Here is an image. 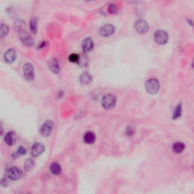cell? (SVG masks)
Segmentation results:
<instances>
[{"mask_svg":"<svg viewBox=\"0 0 194 194\" xmlns=\"http://www.w3.org/2000/svg\"><path fill=\"white\" fill-rule=\"evenodd\" d=\"M146 91L150 94H155L158 93L160 88L159 81L156 78L149 79L145 84Z\"/></svg>","mask_w":194,"mask_h":194,"instance_id":"cell-1","label":"cell"},{"mask_svg":"<svg viewBox=\"0 0 194 194\" xmlns=\"http://www.w3.org/2000/svg\"><path fill=\"white\" fill-rule=\"evenodd\" d=\"M102 106L105 109H111L114 108L116 104V98L112 94H105L102 99Z\"/></svg>","mask_w":194,"mask_h":194,"instance_id":"cell-2","label":"cell"},{"mask_svg":"<svg viewBox=\"0 0 194 194\" xmlns=\"http://www.w3.org/2000/svg\"><path fill=\"white\" fill-rule=\"evenodd\" d=\"M154 39L157 43L160 45L165 44L168 39V35L165 30H157L154 33Z\"/></svg>","mask_w":194,"mask_h":194,"instance_id":"cell-3","label":"cell"},{"mask_svg":"<svg viewBox=\"0 0 194 194\" xmlns=\"http://www.w3.org/2000/svg\"><path fill=\"white\" fill-rule=\"evenodd\" d=\"M24 77L27 80H33L34 78V68L31 63H26L23 68Z\"/></svg>","mask_w":194,"mask_h":194,"instance_id":"cell-4","label":"cell"},{"mask_svg":"<svg viewBox=\"0 0 194 194\" xmlns=\"http://www.w3.org/2000/svg\"><path fill=\"white\" fill-rule=\"evenodd\" d=\"M53 128V122L52 121H46L44 122L40 128V133L44 137H48L51 134Z\"/></svg>","mask_w":194,"mask_h":194,"instance_id":"cell-5","label":"cell"},{"mask_svg":"<svg viewBox=\"0 0 194 194\" xmlns=\"http://www.w3.org/2000/svg\"><path fill=\"white\" fill-rule=\"evenodd\" d=\"M114 31V27L111 24H105V25L102 26L99 29V33L105 37L111 36V34H113Z\"/></svg>","mask_w":194,"mask_h":194,"instance_id":"cell-6","label":"cell"},{"mask_svg":"<svg viewBox=\"0 0 194 194\" xmlns=\"http://www.w3.org/2000/svg\"><path fill=\"white\" fill-rule=\"evenodd\" d=\"M8 176L10 179L14 180H18L19 178H21L22 176V172L18 168L16 167H12L10 168L8 171Z\"/></svg>","mask_w":194,"mask_h":194,"instance_id":"cell-7","label":"cell"},{"mask_svg":"<svg viewBox=\"0 0 194 194\" xmlns=\"http://www.w3.org/2000/svg\"><path fill=\"white\" fill-rule=\"evenodd\" d=\"M135 29L138 33H146L149 29V25L145 20L140 19L135 23Z\"/></svg>","mask_w":194,"mask_h":194,"instance_id":"cell-8","label":"cell"},{"mask_svg":"<svg viewBox=\"0 0 194 194\" xmlns=\"http://www.w3.org/2000/svg\"><path fill=\"white\" fill-rule=\"evenodd\" d=\"M44 149H45V146L43 144L40 143H36L32 146L31 153L33 156H39L44 152Z\"/></svg>","mask_w":194,"mask_h":194,"instance_id":"cell-9","label":"cell"},{"mask_svg":"<svg viewBox=\"0 0 194 194\" xmlns=\"http://www.w3.org/2000/svg\"><path fill=\"white\" fill-rule=\"evenodd\" d=\"M17 57V53L14 49H9L5 53L4 59L8 63H12Z\"/></svg>","mask_w":194,"mask_h":194,"instance_id":"cell-10","label":"cell"},{"mask_svg":"<svg viewBox=\"0 0 194 194\" xmlns=\"http://www.w3.org/2000/svg\"><path fill=\"white\" fill-rule=\"evenodd\" d=\"M94 41L90 37H87L84 39L82 42V48L84 53H89L94 48Z\"/></svg>","mask_w":194,"mask_h":194,"instance_id":"cell-11","label":"cell"},{"mask_svg":"<svg viewBox=\"0 0 194 194\" xmlns=\"http://www.w3.org/2000/svg\"><path fill=\"white\" fill-rule=\"evenodd\" d=\"M20 38H21V42L27 46H33V40L31 36L29 35V33H26V32H21V34H20Z\"/></svg>","mask_w":194,"mask_h":194,"instance_id":"cell-12","label":"cell"},{"mask_svg":"<svg viewBox=\"0 0 194 194\" xmlns=\"http://www.w3.org/2000/svg\"><path fill=\"white\" fill-rule=\"evenodd\" d=\"M48 65L50 70L55 74H58L60 71V67H59V62H58L56 58H53V59H50L48 62Z\"/></svg>","mask_w":194,"mask_h":194,"instance_id":"cell-13","label":"cell"},{"mask_svg":"<svg viewBox=\"0 0 194 194\" xmlns=\"http://www.w3.org/2000/svg\"><path fill=\"white\" fill-rule=\"evenodd\" d=\"M96 140V135L94 132L91 131H87L83 135V141L87 144H92L95 142Z\"/></svg>","mask_w":194,"mask_h":194,"instance_id":"cell-14","label":"cell"},{"mask_svg":"<svg viewBox=\"0 0 194 194\" xmlns=\"http://www.w3.org/2000/svg\"><path fill=\"white\" fill-rule=\"evenodd\" d=\"M92 75L88 71H86V72H83L80 74V81L83 84H87V83H90L91 80H92Z\"/></svg>","mask_w":194,"mask_h":194,"instance_id":"cell-15","label":"cell"},{"mask_svg":"<svg viewBox=\"0 0 194 194\" xmlns=\"http://www.w3.org/2000/svg\"><path fill=\"white\" fill-rule=\"evenodd\" d=\"M185 149V144L181 142H176L172 146V150L175 153H181Z\"/></svg>","mask_w":194,"mask_h":194,"instance_id":"cell-16","label":"cell"},{"mask_svg":"<svg viewBox=\"0 0 194 194\" xmlns=\"http://www.w3.org/2000/svg\"><path fill=\"white\" fill-rule=\"evenodd\" d=\"M15 134L14 132H9L7 133V134L5 137V142L6 144L9 145V146H12L15 143Z\"/></svg>","mask_w":194,"mask_h":194,"instance_id":"cell-17","label":"cell"},{"mask_svg":"<svg viewBox=\"0 0 194 194\" xmlns=\"http://www.w3.org/2000/svg\"><path fill=\"white\" fill-rule=\"evenodd\" d=\"M50 171L52 173L55 175H58L62 172V167L57 162L53 163L50 166Z\"/></svg>","mask_w":194,"mask_h":194,"instance_id":"cell-18","label":"cell"},{"mask_svg":"<svg viewBox=\"0 0 194 194\" xmlns=\"http://www.w3.org/2000/svg\"><path fill=\"white\" fill-rule=\"evenodd\" d=\"M30 29L33 33H36L37 31V18L33 17L30 21Z\"/></svg>","mask_w":194,"mask_h":194,"instance_id":"cell-19","label":"cell"},{"mask_svg":"<svg viewBox=\"0 0 194 194\" xmlns=\"http://www.w3.org/2000/svg\"><path fill=\"white\" fill-rule=\"evenodd\" d=\"M78 65H80V66H87L88 64V58L87 56L85 54H80V59H79Z\"/></svg>","mask_w":194,"mask_h":194,"instance_id":"cell-20","label":"cell"},{"mask_svg":"<svg viewBox=\"0 0 194 194\" xmlns=\"http://www.w3.org/2000/svg\"><path fill=\"white\" fill-rule=\"evenodd\" d=\"M9 31V28L6 24H1V27H0V33H1V36L2 37H4L6 35L8 34Z\"/></svg>","mask_w":194,"mask_h":194,"instance_id":"cell-21","label":"cell"},{"mask_svg":"<svg viewBox=\"0 0 194 194\" xmlns=\"http://www.w3.org/2000/svg\"><path fill=\"white\" fill-rule=\"evenodd\" d=\"M79 59H80V55L76 54V53H73V54L70 55L69 58V61L71 62H74V63H78L79 62Z\"/></svg>","mask_w":194,"mask_h":194,"instance_id":"cell-22","label":"cell"},{"mask_svg":"<svg viewBox=\"0 0 194 194\" xmlns=\"http://www.w3.org/2000/svg\"><path fill=\"white\" fill-rule=\"evenodd\" d=\"M24 27H25V23L22 20H18V21H17L15 22V28L18 30L21 31L24 29Z\"/></svg>","mask_w":194,"mask_h":194,"instance_id":"cell-23","label":"cell"},{"mask_svg":"<svg viewBox=\"0 0 194 194\" xmlns=\"http://www.w3.org/2000/svg\"><path fill=\"white\" fill-rule=\"evenodd\" d=\"M181 105H178V106L175 108V111H174V118H177V117H179L181 115Z\"/></svg>","mask_w":194,"mask_h":194,"instance_id":"cell-24","label":"cell"},{"mask_svg":"<svg viewBox=\"0 0 194 194\" xmlns=\"http://www.w3.org/2000/svg\"><path fill=\"white\" fill-rule=\"evenodd\" d=\"M33 164H34V162H33V161L32 159L27 160L25 163L26 169H27V170H30V169H31L32 168H33Z\"/></svg>","mask_w":194,"mask_h":194,"instance_id":"cell-25","label":"cell"},{"mask_svg":"<svg viewBox=\"0 0 194 194\" xmlns=\"http://www.w3.org/2000/svg\"><path fill=\"white\" fill-rule=\"evenodd\" d=\"M108 12L110 13H115L117 12V7L114 4H111L108 6Z\"/></svg>","mask_w":194,"mask_h":194,"instance_id":"cell-26","label":"cell"},{"mask_svg":"<svg viewBox=\"0 0 194 194\" xmlns=\"http://www.w3.org/2000/svg\"><path fill=\"white\" fill-rule=\"evenodd\" d=\"M26 152H27V151H26L25 148L21 146V147H19L18 149L17 153H18V155H24V154H26Z\"/></svg>","mask_w":194,"mask_h":194,"instance_id":"cell-27","label":"cell"},{"mask_svg":"<svg viewBox=\"0 0 194 194\" xmlns=\"http://www.w3.org/2000/svg\"><path fill=\"white\" fill-rule=\"evenodd\" d=\"M46 41H42V42L39 43V46H38V48L39 49L43 48V47L46 46Z\"/></svg>","mask_w":194,"mask_h":194,"instance_id":"cell-28","label":"cell"}]
</instances>
